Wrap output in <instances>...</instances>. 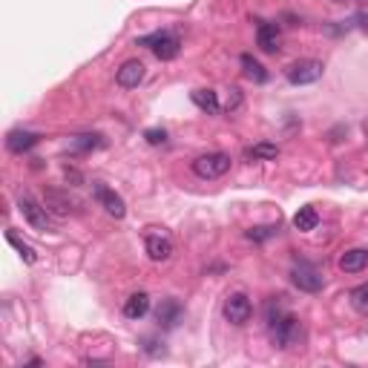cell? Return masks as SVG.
Returning <instances> with one entry per match:
<instances>
[{"label": "cell", "mask_w": 368, "mask_h": 368, "mask_svg": "<svg viewBox=\"0 0 368 368\" xmlns=\"http://www.w3.org/2000/svg\"><path fill=\"white\" fill-rule=\"evenodd\" d=\"M337 3H340V0H337Z\"/></svg>", "instance_id": "obj_29"}, {"label": "cell", "mask_w": 368, "mask_h": 368, "mask_svg": "<svg viewBox=\"0 0 368 368\" xmlns=\"http://www.w3.org/2000/svg\"><path fill=\"white\" fill-rule=\"evenodd\" d=\"M92 193H95L98 204H101L113 219H124V216H127V204H124V199L116 193V190H109L107 184L95 182V184H92Z\"/></svg>", "instance_id": "obj_8"}, {"label": "cell", "mask_w": 368, "mask_h": 368, "mask_svg": "<svg viewBox=\"0 0 368 368\" xmlns=\"http://www.w3.org/2000/svg\"><path fill=\"white\" fill-rule=\"evenodd\" d=\"M365 268H368V250L365 248H351L340 256V270H345V274H360Z\"/></svg>", "instance_id": "obj_14"}, {"label": "cell", "mask_w": 368, "mask_h": 368, "mask_svg": "<svg viewBox=\"0 0 368 368\" xmlns=\"http://www.w3.org/2000/svg\"><path fill=\"white\" fill-rule=\"evenodd\" d=\"M230 170V155L228 153H204L193 162V173L199 179H221Z\"/></svg>", "instance_id": "obj_5"}, {"label": "cell", "mask_w": 368, "mask_h": 368, "mask_svg": "<svg viewBox=\"0 0 368 368\" xmlns=\"http://www.w3.org/2000/svg\"><path fill=\"white\" fill-rule=\"evenodd\" d=\"M325 72L323 61H314V58H302V61H294L291 67H285V78L291 81L294 87H305V84H314L319 81Z\"/></svg>", "instance_id": "obj_4"}, {"label": "cell", "mask_w": 368, "mask_h": 368, "mask_svg": "<svg viewBox=\"0 0 368 368\" xmlns=\"http://www.w3.org/2000/svg\"><path fill=\"white\" fill-rule=\"evenodd\" d=\"M279 233V225H262V228H250V230H245V236L250 239V242H268L270 236H277Z\"/></svg>", "instance_id": "obj_21"}, {"label": "cell", "mask_w": 368, "mask_h": 368, "mask_svg": "<svg viewBox=\"0 0 368 368\" xmlns=\"http://www.w3.org/2000/svg\"><path fill=\"white\" fill-rule=\"evenodd\" d=\"M6 239H9V245H14V248H18V253L23 256V262H29V265H32V262L38 259V256H35V250H32L29 245H23V242H21V239L14 236V233H6Z\"/></svg>", "instance_id": "obj_23"}, {"label": "cell", "mask_w": 368, "mask_h": 368, "mask_svg": "<svg viewBox=\"0 0 368 368\" xmlns=\"http://www.w3.org/2000/svg\"><path fill=\"white\" fill-rule=\"evenodd\" d=\"M256 43L262 46V52H279V43H282V35H279V26L270 23V21H256Z\"/></svg>", "instance_id": "obj_9"}, {"label": "cell", "mask_w": 368, "mask_h": 368, "mask_svg": "<svg viewBox=\"0 0 368 368\" xmlns=\"http://www.w3.org/2000/svg\"><path fill=\"white\" fill-rule=\"evenodd\" d=\"M351 305H354L357 311H368V282L357 285L354 291H351Z\"/></svg>", "instance_id": "obj_22"}, {"label": "cell", "mask_w": 368, "mask_h": 368, "mask_svg": "<svg viewBox=\"0 0 368 368\" xmlns=\"http://www.w3.org/2000/svg\"><path fill=\"white\" fill-rule=\"evenodd\" d=\"M46 202L55 204V213H69V202L63 199L58 190H46Z\"/></svg>", "instance_id": "obj_24"}, {"label": "cell", "mask_w": 368, "mask_h": 368, "mask_svg": "<svg viewBox=\"0 0 368 368\" xmlns=\"http://www.w3.org/2000/svg\"><path fill=\"white\" fill-rule=\"evenodd\" d=\"M144 138H147V144H164L167 133L164 130H144Z\"/></svg>", "instance_id": "obj_26"}, {"label": "cell", "mask_w": 368, "mask_h": 368, "mask_svg": "<svg viewBox=\"0 0 368 368\" xmlns=\"http://www.w3.org/2000/svg\"><path fill=\"white\" fill-rule=\"evenodd\" d=\"M291 282L299 288V291L316 294V291H323L325 277H323V270H319L314 262L299 259V262H294V268H291Z\"/></svg>", "instance_id": "obj_3"}, {"label": "cell", "mask_w": 368, "mask_h": 368, "mask_svg": "<svg viewBox=\"0 0 368 368\" xmlns=\"http://www.w3.org/2000/svg\"><path fill=\"white\" fill-rule=\"evenodd\" d=\"M18 207H21V213L29 221L32 230H38V233H50L52 230V221H50V216H46V207H41L32 196H21Z\"/></svg>", "instance_id": "obj_7"}, {"label": "cell", "mask_w": 368, "mask_h": 368, "mask_svg": "<svg viewBox=\"0 0 368 368\" xmlns=\"http://www.w3.org/2000/svg\"><path fill=\"white\" fill-rule=\"evenodd\" d=\"M147 311H150V296L144 294V291L133 294L130 299L124 302V316H127V319H141Z\"/></svg>", "instance_id": "obj_15"}, {"label": "cell", "mask_w": 368, "mask_h": 368, "mask_svg": "<svg viewBox=\"0 0 368 368\" xmlns=\"http://www.w3.org/2000/svg\"><path fill=\"white\" fill-rule=\"evenodd\" d=\"M155 319H158V325H162L164 331H170V328H175L184 319V308H182V302L179 299H164L162 305H158V311H155Z\"/></svg>", "instance_id": "obj_10"}, {"label": "cell", "mask_w": 368, "mask_h": 368, "mask_svg": "<svg viewBox=\"0 0 368 368\" xmlns=\"http://www.w3.org/2000/svg\"><path fill=\"white\" fill-rule=\"evenodd\" d=\"M239 63H242V72H245L248 81H253V84H265L268 81V69L253 55H242V58H239Z\"/></svg>", "instance_id": "obj_17"}, {"label": "cell", "mask_w": 368, "mask_h": 368, "mask_svg": "<svg viewBox=\"0 0 368 368\" xmlns=\"http://www.w3.org/2000/svg\"><path fill=\"white\" fill-rule=\"evenodd\" d=\"M362 133H365V138H368V121H365V124H362Z\"/></svg>", "instance_id": "obj_28"}, {"label": "cell", "mask_w": 368, "mask_h": 368, "mask_svg": "<svg viewBox=\"0 0 368 368\" xmlns=\"http://www.w3.org/2000/svg\"><path fill=\"white\" fill-rule=\"evenodd\" d=\"M104 147V138L101 136H92V133H84V136H72L69 138V150L72 153H92Z\"/></svg>", "instance_id": "obj_18"}, {"label": "cell", "mask_w": 368, "mask_h": 368, "mask_svg": "<svg viewBox=\"0 0 368 368\" xmlns=\"http://www.w3.org/2000/svg\"><path fill=\"white\" fill-rule=\"evenodd\" d=\"M136 43L138 46H147V50L158 61H173V58H179V52H182L179 35H173V32H167V29H158V32H153V35H144Z\"/></svg>", "instance_id": "obj_2"}, {"label": "cell", "mask_w": 368, "mask_h": 368, "mask_svg": "<svg viewBox=\"0 0 368 368\" xmlns=\"http://www.w3.org/2000/svg\"><path fill=\"white\" fill-rule=\"evenodd\" d=\"M116 81L121 89H136L141 81H144V63L141 61H124L121 63V69L116 72Z\"/></svg>", "instance_id": "obj_12"}, {"label": "cell", "mask_w": 368, "mask_h": 368, "mask_svg": "<svg viewBox=\"0 0 368 368\" xmlns=\"http://www.w3.org/2000/svg\"><path fill=\"white\" fill-rule=\"evenodd\" d=\"M190 98H193V104L199 107V109H204L207 116H216L219 113V95L213 92V89H193L190 92Z\"/></svg>", "instance_id": "obj_16"}, {"label": "cell", "mask_w": 368, "mask_h": 368, "mask_svg": "<svg viewBox=\"0 0 368 368\" xmlns=\"http://www.w3.org/2000/svg\"><path fill=\"white\" fill-rule=\"evenodd\" d=\"M141 345H144V351H147L150 357H158V354H164V343H158L155 337H144V340H141Z\"/></svg>", "instance_id": "obj_25"}, {"label": "cell", "mask_w": 368, "mask_h": 368, "mask_svg": "<svg viewBox=\"0 0 368 368\" xmlns=\"http://www.w3.org/2000/svg\"><path fill=\"white\" fill-rule=\"evenodd\" d=\"M316 225H319V213L314 210V207L311 204L308 207H299V213L294 216V228L302 230V233H311Z\"/></svg>", "instance_id": "obj_20"}, {"label": "cell", "mask_w": 368, "mask_h": 368, "mask_svg": "<svg viewBox=\"0 0 368 368\" xmlns=\"http://www.w3.org/2000/svg\"><path fill=\"white\" fill-rule=\"evenodd\" d=\"M221 314H225V319L230 325H248L250 316H253V302L248 294L236 291L225 299V305H221Z\"/></svg>", "instance_id": "obj_6"}, {"label": "cell", "mask_w": 368, "mask_h": 368, "mask_svg": "<svg viewBox=\"0 0 368 368\" xmlns=\"http://www.w3.org/2000/svg\"><path fill=\"white\" fill-rule=\"evenodd\" d=\"M270 328V340H274L277 348L288 351V348H294L302 337V325H299V319L291 314V311H285L282 316H277L274 323H268Z\"/></svg>", "instance_id": "obj_1"}, {"label": "cell", "mask_w": 368, "mask_h": 368, "mask_svg": "<svg viewBox=\"0 0 368 368\" xmlns=\"http://www.w3.org/2000/svg\"><path fill=\"white\" fill-rule=\"evenodd\" d=\"M144 248H147V256L153 262H167L173 256V242H170V236H164V233H147Z\"/></svg>", "instance_id": "obj_11"}, {"label": "cell", "mask_w": 368, "mask_h": 368, "mask_svg": "<svg viewBox=\"0 0 368 368\" xmlns=\"http://www.w3.org/2000/svg\"><path fill=\"white\" fill-rule=\"evenodd\" d=\"M239 104H242V92H239V89L233 87V89H230V98H228V113H233V109H236Z\"/></svg>", "instance_id": "obj_27"}, {"label": "cell", "mask_w": 368, "mask_h": 368, "mask_svg": "<svg viewBox=\"0 0 368 368\" xmlns=\"http://www.w3.org/2000/svg\"><path fill=\"white\" fill-rule=\"evenodd\" d=\"M277 155H279V147L277 144H268V141L253 144V147L245 150V158H250V162H274Z\"/></svg>", "instance_id": "obj_19"}, {"label": "cell", "mask_w": 368, "mask_h": 368, "mask_svg": "<svg viewBox=\"0 0 368 368\" xmlns=\"http://www.w3.org/2000/svg\"><path fill=\"white\" fill-rule=\"evenodd\" d=\"M38 141H41V136H38V133H29V130H12V133L6 136V150H9V153L23 155L26 150L35 147Z\"/></svg>", "instance_id": "obj_13"}]
</instances>
